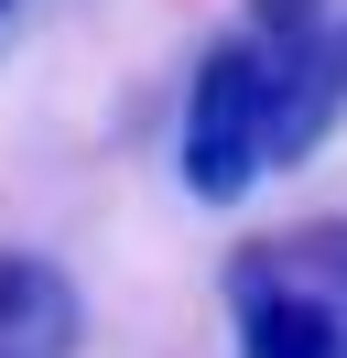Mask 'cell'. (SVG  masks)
<instances>
[{"instance_id": "4", "label": "cell", "mask_w": 347, "mask_h": 358, "mask_svg": "<svg viewBox=\"0 0 347 358\" xmlns=\"http://www.w3.org/2000/svg\"><path fill=\"white\" fill-rule=\"evenodd\" d=\"M337 0H239V22L260 33V44H293V33H315Z\"/></svg>"}, {"instance_id": "5", "label": "cell", "mask_w": 347, "mask_h": 358, "mask_svg": "<svg viewBox=\"0 0 347 358\" xmlns=\"http://www.w3.org/2000/svg\"><path fill=\"white\" fill-rule=\"evenodd\" d=\"M0 11H11V0H0Z\"/></svg>"}, {"instance_id": "3", "label": "cell", "mask_w": 347, "mask_h": 358, "mask_svg": "<svg viewBox=\"0 0 347 358\" xmlns=\"http://www.w3.org/2000/svg\"><path fill=\"white\" fill-rule=\"evenodd\" d=\"M260 55H271V174H293V163H315L347 131V0L315 33L260 44Z\"/></svg>"}, {"instance_id": "2", "label": "cell", "mask_w": 347, "mask_h": 358, "mask_svg": "<svg viewBox=\"0 0 347 358\" xmlns=\"http://www.w3.org/2000/svg\"><path fill=\"white\" fill-rule=\"evenodd\" d=\"M174 163H185V196L195 206H239L260 174H271V55H260L250 22H228L206 55H195Z\"/></svg>"}, {"instance_id": "1", "label": "cell", "mask_w": 347, "mask_h": 358, "mask_svg": "<svg viewBox=\"0 0 347 358\" xmlns=\"http://www.w3.org/2000/svg\"><path fill=\"white\" fill-rule=\"evenodd\" d=\"M239 358H347V217H282L217 261Z\"/></svg>"}]
</instances>
